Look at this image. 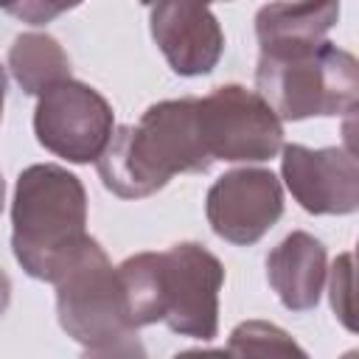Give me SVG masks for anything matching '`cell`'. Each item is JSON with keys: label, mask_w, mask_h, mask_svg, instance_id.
Instances as JSON below:
<instances>
[{"label": "cell", "mask_w": 359, "mask_h": 359, "mask_svg": "<svg viewBox=\"0 0 359 359\" xmlns=\"http://www.w3.org/2000/svg\"><path fill=\"white\" fill-rule=\"evenodd\" d=\"M213 160L202 143L196 98L151 104L137 123L112 129L95 160L107 191L121 199H143L168 185L174 174H205Z\"/></svg>", "instance_id": "7a4b0ae2"}, {"label": "cell", "mask_w": 359, "mask_h": 359, "mask_svg": "<svg viewBox=\"0 0 359 359\" xmlns=\"http://www.w3.org/2000/svg\"><path fill=\"white\" fill-rule=\"evenodd\" d=\"M255 93L280 121L351 115L359 98V65L328 39L261 50Z\"/></svg>", "instance_id": "277c9868"}, {"label": "cell", "mask_w": 359, "mask_h": 359, "mask_svg": "<svg viewBox=\"0 0 359 359\" xmlns=\"http://www.w3.org/2000/svg\"><path fill=\"white\" fill-rule=\"evenodd\" d=\"M227 353H236V356H289V353H297V356H306V351L278 325L272 323H264V320H247L241 325L233 328L230 334V342H227Z\"/></svg>", "instance_id": "5bb4252c"}, {"label": "cell", "mask_w": 359, "mask_h": 359, "mask_svg": "<svg viewBox=\"0 0 359 359\" xmlns=\"http://www.w3.org/2000/svg\"><path fill=\"white\" fill-rule=\"evenodd\" d=\"M17 3H20V0H0V8H3V11H8V14H11V8H14V6H17Z\"/></svg>", "instance_id": "d6986e66"}, {"label": "cell", "mask_w": 359, "mask_h": 359, "mask_svg": "<svg viewBox=\"0 0 359 359\" xmlns=\"http://www.w3.org/2000/svg\"><path fill=\"white\" fill-rule=\"evenodd\" d=\"M115 129L109 101L90 84L65 79L36 95L34 135L50 154L84 165L95 163Z\"/></svg>", "instance_id": "52a82bcc"}, {"label": "cell", "mask_w": 359, "mask_h": 359, "mask_svg": "<svg viewBox=\"0 0 359 359\" xmlns=\"http://www.w3.org/2000/svg\"><path fill=\"white\" fill-rule=\"evenodd\" d=\"M280 177L294 202L311 216H348L359 208V163L353 146L280 149Z\"/></svg>", "instance_id": "9c48e42d"}, {"label": "cell", "mask_w": 359, "mask_h": 359, "mask_svg": "<svg viewBox=\"0 0 359 359\" xmlns=\"http://www.w3.org/2000/svg\"><path fill=\"white\" fill-rule=\"evenodd\" d=\"M126 306L137 328L165 323L174 334L210 342L219 334L222 261L196 241L163 252H137L118 264Z\"/></svg>", "instance_id": "6da1fadb"}, {"label": "cell", "mask_w": 359, "mask_h": 359, "mask_svg": "<svg viewBox=\"0 0 359 359\" xmlns=\"http://www.w3.org/2000/svg\"><path fill=\"white\" fill-rule=\"evenodd\" d=\"M205 216L219 238L236 247H250L283 216L280 180L269 168H233L208 188Z\"/></svg>", "instance_id": "ba28073f"}, {"label": "cell", "mask_w": 359, "mask_h": 359, "mask_svg": "<svg viewBox=\"0 0 359 359\" xmlns=\"http://www.w3.org/2000/svg\"><path fill=\"white\" fill-rule=\"evenodd\" d=\"M328 275V294H331V309L339 317V323L348 331H356L353 323V255L342 252L337 255V261L331 264Z\"/></svg>", "instance_id": "9a60e30c"}, {"label": "cell", "mask_w": 359, "mask_h": 359, "mask_svg": "<svg viewBox=\"0 0 359 359\" xmlns=\"http://www.w3.org/2000/svg\"><path fill=\"white\" fill-rule=\"evenodd\" d=\"M216 0H154L151 39L177 76H205L224 53V31L210 11Z\"/></svg>", "instance_id": "30bf717a"}, {"label": "cell", "mask_w": 359, "mask_h": 359, "mask_svg": "<svg viewBox=\"0 0 359 359\" xmlns=\"http://www.w3.org/2000/svg\"><path fill=\"white\" fill-rule=\"evenodd\" d=\"M87 238L81 180L56 163L22 168L11 199V250L25 275L56 283Z\"/></svg>", "instance_id": "3957f363"}, {"label": "cell", "mask_w": 359, "mask_h": 359, "mask_svg": "<svg viewBox=\"0 0 359 359\" xmlns=\"http://www.w3.org/2000/svg\"><path fill=\"white\" fill-rule=\"evenodd\" d=\"M8 70L25 95H39L50 84L70 79V59L50 34L25 31L8 48Z\"/></svg>", "instance_id": "4fadbf2b"}, {"label": "cell", "mask_w": 359, "mask_h": 359, "mask_svg": "<svg viewBox=\"0 0 359 359\" xmlns=\"http://www.w3.org/2000/svg\"><path fill=\"white\" fill-rule=\"evenodd\" d=\"M140 3H143V6H151V3H154V0H140Z\"/></svg>", "instance_id": "44dd1931"}, {"label": "cell", "mask_w": 359, "mask_h": 359, "mask_svg": "<svg viewBox=\"0 0 359 359\" xmlns=\"http://www.w3.org/2000/svg\"><path fill=\"white\" fill-rule=\"evenodd\" d=\"M3 202H6V182H3V174H0V210H3Z\"/></svg>", "instance_id": "ffe728a7"}, {"label": "cell", "mask_w": 359, "mask_h": 359, "mask_svg": "<svg viewBox=\"0 0 359 359\" xmlns=\"http://www.w3.org/2000/svg\"><path fill=\"white\" fill-rule=\"evenodd\" d=\"M8 303H11V278L0 266V317L8 311Z\"/></svg>", "instance_id": "e0dca14e"}, {"label": "cell", "mask_w": 359, "mask_h": 359, "mask_svg": "<svg viewBox=\"0 0 359 359\" xmlns=\"http://www.w3.org/2000/svg\"><path fill=\"white\" fill-rule=\"evenodd\" d=\"M339 20V0H275L258 8L255 36L261 50L297 48L325 39Z\"/></svg>", "instance_id": "7c38bea8"}, {"label": "cell", "mask_w": 359, "mask_h": 359, "mask_svg": "<svg viewBox=\"0 0 359 359\" xmlns=\"http://www.w3.org/2000/svg\"><path fill=\"white\" fill-rule=\"evenodd\" d=\"M196 118L213 163H266L283 149V121L241 84H222L196 98Z\"/></svg>", "instance_id": "8992f818"}, {"label": "cell", "mask_w": 359, "mask_h": 359, "mask_svg": "<svg viewBox=\"0 0 359 359\" xmlns=\"http://www.w3.org/2000/svg\"><path fill=\"white\" fill-rule=\"evenodd\" d=\"M325 247L306 230L289 233L266 255V280L289 311H311L325 286Z\"/></svg>", "instance_id": "8fae6325"}, {"label": "cell", "mask_w": 359, "mask_h": 359, "mask_svg": "<svg viewBox=\"0 0 359 359\" xmlns=\"http://www.w3.org/2000/svg\"><path fill=\"white\" fill-rule=\"evenodd\" d=\"M56 286V317L62 331L90 356L143 353L132 323L118 266L90 236Z\"/></svg>", "instance_id": "5b68a950"}, {"label": "cell", "mask_w": 359, "mask_h": 359, "mask_svg": "<svg viewBox=\"0 0 359 359\" xmlns=\"http://www.w3.org/2000/svg\"><path fill=\"white\" fill-rule=\"evenodd\" d=\"M84 0H20L11 14L28 25H45V22H53L56 17H62L65 11L81 6Z\"/></svg>", "instance_id": "2e32d148"}, {"label": "cell", "mask_w": 359, "mask_h": 359, "mask_svg": "<svg viewBox=\"0 0 359 359\" xmlns=\"http://www.w3.org/2000/svg\"><path fill=\"white\" fill-rule=\"evenodd\" d=\"M6 67L0 65V121H3V104H6Z\"/></svg>", "instance_id": "ac0fdd59"}]
</instances>
